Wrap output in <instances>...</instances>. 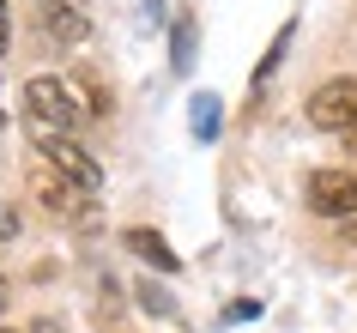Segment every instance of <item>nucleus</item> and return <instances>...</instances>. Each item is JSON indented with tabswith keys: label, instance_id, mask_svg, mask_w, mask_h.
<instances>
[{
	"label": "nucleus",
	"instance_id": "a211bd4d",
	"mask_svg": "<svg viewBox=\"0 0 357 333\" xmlns=\"http://www.w3.org/2000/svg\"><path fill=\"white\" fill-rule=\"evenodd\" d=\"M351 242H357V219H351Z\"/></svg>",
	"mask_w": 357,
	"mask_h": 333
},
{
	"label": "nucleus",
	"instance_id": "ddd939ff",
	"mask_svg": "<svg viewBox=\"0 0 357 333\" xmlns=\"http://www.w3.org/2000/svg\"><path fill=\"white\" fill-rule=\"evenodd\" d=\"M139 297H146L158 315H176V303H169V297H158V285H139Z\"/></svg>",
	"mask_w": 357,
	"mask_h": 333
},
{
	"label": "nucleus",
	"instance_id": "20e7f679",
	"mask_svg": "<svg viewBox=\"0 0 357 333\" xmlns=\"http://www.w3.org/2000/svg\"><path fill=\"white\" fill-rule=\"evenodd\" d=\"M309 121L321 133H351L357 128V79H327L309 97Z\"/></svg>",
	"mask_w": 357,
	"mask_h": 333
},
{
	"label": "nucleus",
	"instance_id": "9d476101",
	"mask_svg": "<svg viewBox=\"0 0 357 333\" xmlns=\"http://www.w3.org/2000/svg\"><path fill=\"white\" fill-rule=\"evenodd\" d=\"M67 79H73V85H79V97H85V110H91L97 121H103V115H109V91L97 85V73H91V67H73V73H67Z\"/></svg>",
	"mask_w": 357,
	"mask_h": 333
},
{
	"label": "nucleus",
	"instance_id": "9b49d317",
	"mask_svg": "<svg viewBox=\"0 0 357 333\" xmlns=\"http://www.w3.org/2000/svg\"><path fill=\"white\" fill-rule=\"evenodd\" d=\"M284 49H291V24H284L279 37H273V49H266V61L255 67V91H266V79L279 73V61H284Z\"/></svg>",
	"mask_w": 357,
	"mask_h": 333
},
{
	"label": "nucleus",
	"instance_id": "39448f33",
	"mask_svg": "<svg viewBox=\"0 0 357 333\" xmlns=\"http://www.w3.org/2000/svg\"><path fill=\"white\" fill-rule=\"evenodd\" d=\"M309 206L321 219H357V170H315L309 176Z\"/></svg>",
	"mask_w": 357,
	"mask_h": 333
},
{
	"label": "nucleus",
	"instance_id": "6ab92c4d",
	"mask_svg": "<svg viewBox=\"0 0 357 333\" xmlns=\"http://www.w3.org/2000/svg\"><path fill=\"white\" fill-rule=\"evenodd\" d=\"M0 121H6V115H0Z\"/></svg>",
	"mask_w": 357,
	"mask_h": 333
},
{
	"label": "nucleus",
	"instance_id": "f03ea898",
	"mask_svg": "<svg viewBox=\"0 0 357 333\" xmlns=\"http://www.w3.org/2000/svg\"><path fill=\"white\" fill-rule=\"evenodd\" d=\"M31 188H37V200L55 212V219H67V224H85L97 219V188H85V182H73V176H61L55 164H43L37 176H31Z\"/></svg>",
	"mask_w": 357,
	"mask_h": 333
},
{
	"label": "nucleus",
	"instance_id": "f3484780",
	"mask_svg": "<svg viewBox=\"0 0 357 333\" xmlns=\"http://www.w3.org/2000/svg\"><path fill=\"white\" fill-rule=\"evenodd\" d=\"M345 140H351V146H357V128H351V133H345Z\"/></svg>",
	"mask_w": 357,
	"mask_h": 333
},
{
	"label": "nucleus",
	"instance_id": "423d86ee",
	"mask_svg": "<svg viewBox=\"0 0 357 333\" xmlns=\"http://www.w3.org/2000/svg\"><path fill=\"white\" fill-rule=\"evenodd\" d=\"M121 242H128V255H139L146 267H158V273H182L176 249H169V242L158 237V230H139V224H133V230H121Z\"/></svg>",
	"mask_w": 357,
	"mask_h": 333
},
{
	"label": "nucleus",
	"instance_id": "0eeeda50",
	"mask_svg": "<svg viewBox=\"0 0 357 333\" xmlns=\"http://www.w3.org/2000/svg\"><path fill=\"white\" fill-rule=\"evenodd\" d=\"M188 115H194V140H206V146H212V140L225 133V103H218L212 91H200V97H194V103H188Z\"/></svg>",
	"mask_w": 357,
	"mask_h": 333
},
{
	"label": "nucleus",
	"instance_id": "dca6fc26",
	"mask_svg": "<svg viewBox=\"0 0 357 333\" xmlns=\"http://www.w3.org/2000/svg\"><path fill=\"white\" fill-rule=\"evenodd\" d=\"M6 297H13V291H6V279H0V315H6Z\"/></svg>",
	"mask_w": 357,
	"mask_h": 333
},
{
	"label": "nucleus",
	"instance_id": "f8f14e48",
	"mask_svg": "<svg viewBox=\"0 0 357 333\" xmlns=\"http://www.w3.org/2000/svg\"><path fill=\"white\" fill-rule=\"evenodd\" d=\"M13 237H19V212L0 200V242H13Z\"/></svg>",
	"mask_w": 357,
	"mask_h": 333
},
{
	"label": "nucleus",
	"instance_id": "f257e3e1",
	"mask_svg": "<svg viewBox=\"0 0 357 333\" xmlns=\"http://www.w3.org/2000/svg\"><path fill=\"white\" fill-rule=\"evenodd\" d=\"M24 110H31V121L61 128V133H79L85 121H97V115L85 110V97H79L73 79H49V73H37L24 85Z\"/></svg>",
	"mask_w": 357,
	"mask_h": 333
},
{
	"label": "nucleus",
	"instance_id": "4468645a",
	"mask_svg": "<svg viewBox=\"0 0 357 333\" xmlns=\"http://www.w3.org/2000/svg\"><path fill=\"white\" fill-rule=\"evenodd\" d=\"M37 13H85V0H37Z\"/></svg>",
	"mask_w": 357,
	"mask_h": 333
},
{
	"label": "nucleus",
	"instance_id": "1a4fd4ad",
	"mask_svg": "<svg viewBox=\"0 0 357 333\" xmlns=\"http://www.w3.org/2000/svg\"><path fill=\"white\" fill-rule=\"evenodd\" d=\"M194 37H200V24L182 13L176 31H169V61H176V73H188V67H194Z\"/></svg>",
	"mask_w": 357,
	"mask_h": 333
},
{
	"label": "nucleus",
	"instance_id": "2eb2a0df",
	"mask_svg": "<svg viewBox=\"0 0 357 333\" xmlns=\"http://www.w3.org/2000/svg\"><path fill=\"white\" fill-rule=\"evenodd\" d=\"M6 43H13V6L0 0V55H6Z\"/></svg>",
	"mask_w": 357,
	"mask_h": 333
},
{
	"label": "nucleus",
	"instance_id": "7ed1b4c3",
	"mask_svg": "<svg viewBox=\"0 0 357 333\" xmlns=\"http://www.w3.org/2000/svg\"><path fill=\"white\" fill-rule=\"evenodd\" d=\"M31 146H37V158H43V164H55L61 176H73V182H85V188H103V170H97V158L79 146L73 133L31 121Z\"/></svg>",
	"mask_w": 357,
	"mask_h": 333
},
{
	"label": "nucleus",
	"instance_id": "6e6552de",
	"mask_svg": "<svg viewBox=\"0 0 357 333\" xmlns=\"http://www.w3.org/2000/svg\"><path fill=\"white\" fill-rule=\"evenodd\" d=\"M43 31H49V43H85L91 37V19L85 13H37Z\"/></svg>",
	"mask_w": 357,
	"mask_h": 333
}]
</instances>
